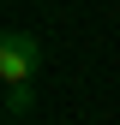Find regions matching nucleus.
Listing matches in <instances>:
<instances>
[{"label":"nucleus","mask_w":120,"mask_h":125,"mask_svg":"<svg viewBox=\"0 0 120 125\" xmlns=\"http://www.w3.org/2000/svg\"><path fill=\"white\" fill-rule=\"evenodd\" d=\"M36 72H42V42H36V30H6L0 36V83H36Z\"/></svg>","instance_id":"obj_1"},{"label":"nucleus","mask_w":120,"mask_h":125,"mask_svg":"<svg viewBox=\"0 0 120 125\" xmlns=\"http://www.w3.org/2000/svg\"><path fill=\"white\" fill-rule=\"evenodd\" d=\"M30 101H36V83H12V89H6V119H24Z\"/></svg>","instance_id":"obj_2"}]
</instances>
